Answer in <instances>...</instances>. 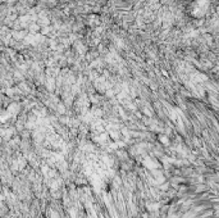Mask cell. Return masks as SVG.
Returning a JSON list of instances; mask_svg holds the SVG:
<instances>
[]
</instances>
